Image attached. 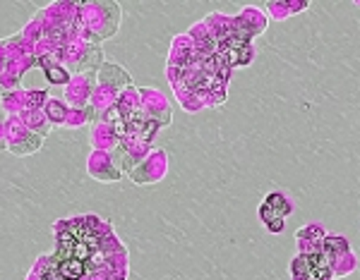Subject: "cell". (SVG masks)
I'll return each mask as SVG.
<instances>
[{
    "instance_id": "cell-1",
    "label": "cell",
    "mask_w": 360,
    "mask_h": 280,
    "mask_svg": "<svg viewBox=\"0 0 360 280\" xmlns=\"http://www.w3.org/2000/svg\"><path fill=\"white\" fill-rule=\"evenodd\" d=\"M53 268L58 271V276L63 280H77L84 276L86 266H84V259H77V256H70V254H56L53 259Z\"/></svg>"
},
{
    "instance_id": "cell-2",
    "label": "cell",
    "mask_w": 360,
    "mask_h": 280,
    "mask_svg": "<svg viewBox=\"0 0 360 280\" xmlns=\"http://www.w3.org/2000/svg\"><path fill=\"white\" fill-rule=\"evenodd\" d=\"M264 204H266V206H269V208L274 206V208H276L274 213H276V215H281V218H283V215H288V213L293 211V204L288 201L286 196L281 194V192H274V194H269V196H266V201H264Z\"/></svg>"
}]
</instances>
